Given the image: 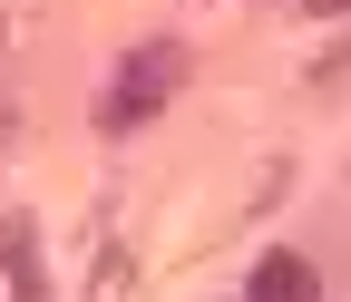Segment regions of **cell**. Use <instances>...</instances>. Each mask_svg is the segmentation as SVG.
Here are the masks:
<instances>
[{
  "mask_svg": "<svg viewBox=\"0 0 351 302\" xmlns=\"http://www.w3.org/2000/svg\"><path fill=\"white\" fill-rule=\"evenodd\" d=\"M244 302H322V273L302 264V253H263L254 283H244Z\"/></svg>",
  "mask_w": 351,
  "mask_h": 302,
  "instance_id": "cell-3",
  "label": "cell"
},
{
  "mask_svg": "<svg viewBox=\"0 0 351 302\" xmlns=\"http://www.w3.org/2000/svg\"><path fill=\"white\" fill-rule=\"evenodd\" d=\"M176 88H186V49H176V39H137V49L117 59V78L98 88V127L108 137H137Z\"/></svg>",
  "mask_w": 351,
  "mask_h": 302,
  "instance_id": "cell-1",
  "label": "cell"
},
{
  "mask_svg": "<svg viewBox=\"0 0 351 302\" xmlns=\"http://www.w3.org/2000/svg\"><path fill=\"white\" fill-rule=\"evenodd\" d=\"M0 302H49V292H39V244H29V214H0Z\"/></svg>",
  "mask_w": 351,
  "mask_h": 302,
  "instance_id": "cell-2",
  "label": "cell"
},
{
  "mask_svg": "<svg viewBox=\"0 0 351 302\" xmlns=\"http://www.w3.org/2000/svg\"><path fill=\"white\" fill-rule=\"evenodd\" d=\"M0 117H10V108H0Z\"/></svg>",
  "mask_w": 351,
  "mask_h": 302,
  "instance_id": "cell-4",
  "label": "cell"
}]
</instances>
